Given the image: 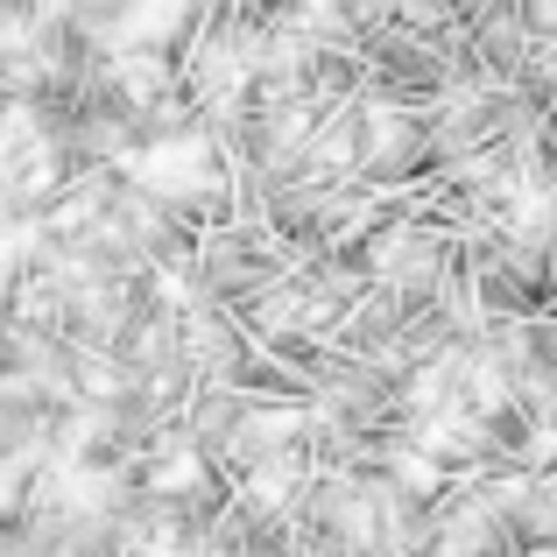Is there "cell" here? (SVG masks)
<instances>
[{
    "label": "cell",
    "mask_w": 557,
    "mask_h": 557,
    "mask_svg": "<svg viewBox=\"0 0 557 557\" xmlns=\"http://www.w3.org/2000/svg\"><path fill=\"white\" fill-rule=\"evenodd\" d=\"M289 487H297V473H289V466H261L247 494H255V508H283V502H289Z\"/></svg>",
    "instance_id": "4"
},
{
    "label": "cell",
    "mask_w": 557,
    "mask_h": 557,
    "mask_svg": "<svg viewBox=\"0 0 557 557\" xmlns=\"http://www.w3.org/2000/svg\"><path fill=\"white\" fill-rule=\"evenodd\" d=\"M121 85H127V92H156V85H163V64H149V57H127V64H121Z\"/></svg>",
    "instance_id": "5"
},
{
    "label": "cell",
    "mask_w": 557,
    "mask_h": 557,
    "mask_svg": "<svg viewBox=\"0 0 557 557\" xmlns=\"http://www.w3.org/2000/svg\"><path fill=\"white\" fill-rule=\"evenodd\" d=\"M135 177L149 184L156 198H198V190H212V141H198V135L156 141V149L135 156Z\"/></svg>",
    "instance_id": "1"
},
{
    "label": "cell",
    "mask_w": 557,
    "mask_h": 557,
    "mask_svg": "<svg viewBox=\"0 0 557 557\" xmlns=\"http://www.w3.org/2000/svg\"><path fill=\"white\" fill-rule=\"evenodd\" d=\"M304 417H289V409H275V417H255L240 431V451H283V437H297Z\"/></svg>",
    "instance_id": "3"
},
{
    "label": "cell",
    "mask_w": 557,
    "mask_h": 557,
    "mask_svg": "<svg viewBox=\"0 0 557 557\" xmlns=\"http://www.w3.org/2000/svg\"><path fill=\"white\" fill-rule=\"evenodd\" d=\"M403 8H409V14H423V8H431V0H403Z\"/></svg>",
    "instance_id": "8"
},
{
    "label": "cell",
    "mask_w": 557,
    "mask_h": 557,
    "mask_svg": "<svg viewBox=\"0 0 557 557\" xmlns=\"http://www.w3.org/2000/svg\"><path fill=\"white\" fill-rule=\"evenodd\" d=\"M184 8H190V0H135V8H127V22H121V42H156V36H170Z\"/></svg>",
    "instance_id": "2"
},
{
    "label": "cell",
    "mask_w": 557,
    "mask_h": 557,
    "mask_svg": "<svg viewBox=\"0 0 557 557\" xmlns=\"http://www.w3.org/2000/svg\"><path fill=\"white\" fill-rule=\"evenodd\" d=\"M536 22H544V28H557V0H536Z\"/></svg>",
    "instance_id": "7"
},
{
    "label": "cell",
    "mask_w": 557,
    "mask_h": 557,
    "mask_svg": "<svg viewBox=\"0 0 557 557\" xmlns=\"http://www.w3.org/2000/svg\"><path fill=\"white\" fill-rule=\"evenodd\" d=\"M190 480H198V459H190V451H177V459H170L163 473H156V494H170V487H190Z\"/></svg>",
    "instance_id": "6"
}]
</instances>
